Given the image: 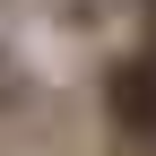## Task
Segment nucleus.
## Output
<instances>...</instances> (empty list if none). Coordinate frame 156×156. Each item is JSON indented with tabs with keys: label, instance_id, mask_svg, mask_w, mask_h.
Returning a JSON list of instances; mask_svg holds the SVG:
<instances>
[{
	"label": "nucleus",
	"instance_id": "f257e3e1",
	"mask_svg": "<svg viewBox=\"0 0 156 156\" xmlns=\"http://www.w3.org/2000/svg\"><path fill=\"white\" fill-rule=\"evenodd\" d=\"M17 95H26V69H17V52H9V44H0V113H9V104H17Z\"/></svg>",
	"mask_w": 156,
	"mask_h": 156
}]
</instances>
